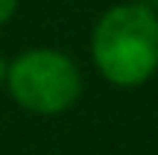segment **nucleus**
<instances>
[{
    "label": "nucleus",
    "mask_w": 158,
    "mask_h": 155,
    "mask_svg": "<svg viewBox=\"0 0 158 155\" xmlns=\"http://www.w3.org/2000/svg\"><path fill=\"white\" fill-rule=\"evenodd\" d=\"M91 59L108 85H147L158 70V15L141 0L106 9L91 29Z\"/></svg>",
    "instance_id": "f257e3e1"
},
{
    "label": "nucleus",
    "mask_w": 158,
    "mask_h": 155,
    "mask_svg": "<svg viewBox=\"0 0 158 155\" xmlns=\"http://www.w3.org/2000/svg\"><path fill=\"white\" fill-rule=\"evenodd\" d=\"M3 85L23 111L56 117L76 105L82 94V73L68 53L53 47H32L6 64Z\"/></svg>",
    "instance_id": "f03ea898"
},
{
    "label": "nucleus",
    "mask_w": 158,
    "mask_h": 155,
    "mask_svg": "<svg viewBox=\"0 0 158 155\" xmlns=\"http://www.w3.org/2000/svg\"><path fill=\"white\" fill-rule=\"evenodd\" d=\"M15 12H18V0H0V27L9 23Z\"/></svg>",
    "instance_id": "7ed1b4c3"
},
{
    "label": "nucleus",
    "mask_w": 158,
    "mask_h": 155,
    "mask_svg": "<svg viewBox=\"0 0 158 155\" xmlns=\"http://www.w3.org/2000/svg\"><path fill=\"white\" fill-rule=\"evenodd\" d=\"M3 82H6V59L0 56V88H3Z\"/></svg>",
    "instance_id": "20e7f679"
},
{
    "label": "nucleus",
    "mask_w": 158,
    "mask_h": 155,
    "mask_svg": "<svg viewBox=\"0 0 158 155\" xmlns=\"http://www.w3.org/2000/svg\"><path fill=\"white\" fill-rule=\"evenodd\" d=\"M143 3H147V6H149V9H152V12H155V15H158V0H143Z\"/></svg>",
    "instance_id": "39448f33"
}]
</instances>
